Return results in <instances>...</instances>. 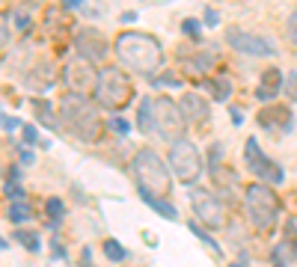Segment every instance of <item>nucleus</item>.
Here are the masks:
<instances>
[{"label": "nucleus", "instance_id": "ea45409f", "mask_svg": "<svg viewBox=\"0 0 297 267\" xmlns=\"http://www.w3.org/2000/svg\"><path fill=\"white\" fill-rule=\"evenodd\" d=\"M122 21L125 24H131V21H137V15H134V12H122Z\"/></svg>", "mask_w": 297, "mask_h": 267}, {"label": "nucleus", "instance_id": "f3484780", "mask_svg": "<svg viewBox=\"0 0 297 267\" xmlns=\"http://www.w3.org/2000/svg\"><path fill=\"white\" fill-rule=\"evenodd\" d=\"M143 202H146V205H152V208H155L160 217H167V220H175V208L170 205V202H164V199H155V196H146V193H143Z\"/></svg>", "mask_w": 297, "mask_h": 267}, {"label": "nucleus", "instance_id": "393cba45", "mask_svg": "<svg viewBox=\"0 0 297 267\" xmlns=\"http://www.w3.org/2000/svg\"><path fill=\"white\" fill-rule=\"evenodd\" d=\"M45 208H48V214H51L53 223H60V220H63V214H66V205H63V199H57V196H51V199L45 202Z\"/></svg>", "mask_w": 297, "mask_h": 267}, {"label": "nucleus", "instance_id": "39448f33", "mask_svg": "<svg viewBox=\"0 0 297 267\" xmlns=\"http://www.w3.org/2000/svg\"><path fill=\"white\" fill-rule=\"evenodd\" d=\"M134 95V86L128 80L122 69H101L98 71V86H95V98L98 104L107 110H122Z\"/></svg>", "mask_w": 297, "mask_h": 267}, {"label": "nucleus", "instance_id": "dca6fc26", "mask_svg": "<svg viewBox=\"0 0 297 267\" xmlns=\"http://www.w3.org/2000/svg\"><path fill=\"white\" fill-rule=\"evenodd\" d=\"M152 101L155 98H143L140 107H137V125H140V131H152Z\"/></svg>", "mask_w": 297, "mask_h": 267}, {"label": "nucleus", "instance_id": "5701e85b", "mask_svg": "<svg viewBox=\"0 0 297 267\" xmlns=\"http://www.w3.org/2000/svg\"><path fill=\"white\" fill-rule=\"evenodd\" d=\"M285 247L297 258V223L294 220H285Z\"/></svg>", "mask_w": 297, "mask_h": 267}, {"label": "nucleus", "instance_id": "a878e982", "mask_svg": "<svg viewBox=\"0 0 297 267\" xmlns=\"http://www.w3.org/2000/svg\"><path fill=\"white\" fill-rule=\"evenodd\" d=\"M36 107V113H39V122H45V125H51L53 128V116H51V107L45 104V101H33Z\"/></svg>", "mask_w": 297, "mask_h": 267}, {"label": "nucleus", "instance_id": "412c9836", "mask_svg": "<svg viewBox=\"0 0 297 267\" xmlns=\"http://www.w3.org/2000/svg\"><path fill=\"white\" fill-rule=\"evenodd\" d=\"M6 217H9L12 223H24V220H30V208H27V202H12Z\"/></svg>", "mask_w": 297, "mask_h": 267}, {"label": "nucleus", "instance_id": "423d86ee", "mask_svg": "<svg viewBox=\"0 0 297 267\" xmlns=\"http://www.w3.org/2000/svg\"><path fill=\"white\" fill-rule=\"evenodd\" d=\"M184 113H181V107L170 101V98H155L152 101V131L160 134L164 140H184Z\"/></svg>", "mask_w": 297, "mask_h": 267}, {"label": "nucleus", "instance_id": "1a4fd4ad", "mask_svg": "<svg viewBox=\"0 0 297 267\" xmlns=\"http://www.w3.org/2000/svg\"><path fill=\"white\" fill-rule=\"evenodd\" d=\"M74 48H77V53L87 60V63H101L107 56V39L95 27H84V30H77V36H74Z\"/></svg>", "mask_w": 297, "mask_h": 267}, {"label": "nucleus", "instance_id": "473e14b6", "mask_svg": "<svg viewBox=\"0 0 297 267\" xmlns=\"http://www.w3.org/2000/svg\"><path fill=\"white\" fill-rule=\"evenodd\" d=\"M9 45V27H6V18L0 15V48Z\"/></svg>", "mask_w": 297, "mask_h": 267}, {"label": "nucleus", "instance_id": "a211bd4d", "mask_svg": "<svg viewBox=\"0 0 297 267\" xmlns=\"http://www.w3.org/2000/svg\"><path fill=\"white\" fill-rule=\"evenodd\" d=\"M211 95H214V101H226L229 92H232V83H229L226 77H217V80H211Z\"/></svg>", "mask_w": 297, "mask_h": 267}, {"label": "nucleus", "instance_id": "4c0bfd02", "mask_svg": "<svg viewBox=\"0 0 297 267\" xmlns=\"http://www.w3.org/2000/svg\"><path fill=\"white\" fill-rule=\"evenodd\" d=\"M232 122H235V125H241V122H244V113H241L238 107H232Z\"/></svg>", "mask_w": 297, "mask_h": 267}, {"label": "nucleus", "instance_id": "e433bc0d", "mask_svg": "<svg viewBox=\"0 0 297 267\" xmlns=\"http://www.w3.org/2000/svg\"><path fill=\"white\" fill-rule=\"evenodd\" d=\"M21 163H24V166L33 163V152H30V149H21Z\"/></svg>", "mask_w": 297, "mask_h": 267}, {"label": "nucleus", "instance_id": "f8f14e48", "mask_svg": "<svg viewBox=\"0 0 297 267\" xmlns=\"http://www.w3.org/2000/svg\"><path fill=\"white\" fill-rule=\"evenodd\" d=\"M178 107H181L184 119H191V122H205V119H208V101L199 98L196 92H184Z\"/></svg>", "mask_w": 297, "mask_h": 267}, {"label": "nucleus", "instance_id": "c9c22d12", "mask_svg": "<svg viewBox=\"0 0 297 267\" xmlns=\"http://www.w3.org/2000/svg\"><path fill=\"white\" fill-rule=\"evenodd\" d=\"M217 21H220V15H217L214 9H205V24H208V27H214Z\"/></svg>", "mask_w": 297, "mask_h": 267}, {"label": "nucleus", "instance_id": "ddd939ff", "mask_svg": "<svg viewBox=\"0 0 297 267\" xmlns=\"http://www.w3.org/2000/svg\"><path fill=\"white\" fill-rule=\"evenodd\" d=\"M259 125H264V128H280V131H291V113L282 104L267 107V110L259 113Z\"/></svg>", "mask_w": 297, "mask_h": 267}, {"label": "nucleus", "instance_id": "7c9ffc66", "mask_svg": "<svg viewBox=\"0 0 297 267\" xmlns=\"http://www.w3.org/2000/svg\"><path fill=\"white\" fill-rule=\"evenodd\" d=\"M181 30L187 36H193V39H199V21H196V18H187V21L181 24Z\"/></svg>", "mask_w": 297, "mask_h": 267}, {"label": "nucleus", "instance_id": "a19ab883", "mask_svg": "<svg viewBox=\"0 0 297 267\" xmlns=\"http://www.w3.org/2000/svg\"><path fill=\"white\" fill-rule=\"evenodd\" d=\"M3 247H6V241H3V238H0V249H3Z\"/></svg>", "mask_w": 297, "mask_h": 267}, {"label": "nucleus", "instance_id": "9d476101", "mask_svg": "<svg viewBox=\"0 0 297 267\" xmlns=\"http://www.w3.org/2000/svg\"><path fill=\"white\" fill-rule=\"evenodd\" d=\"M226 39L235 51L253 53V56H271V53H274V45H267L259 36H250V33H244V30H238V27H232L226 33Z\"/></svg>", "mask_w": 297, "mask_h": 267}, {"label": "nucleus", "instance_id": "c85d7f7f", "mask_svg": "<svg viewBox=\"0 0 297 267\" xmlns=\"http://www.w3.org/2000/svg\"><path fill=\"white\" fill-rule=\"evenodd\" d=\"M21 137H24V145H36V142H39V134H36L33 125H24V128H21Z\"/></svg>", "mask_w": 297, "mask_h": 267}, {"label": "nucleus", "instance_id": "20e7f679", "mask_svg": "<svg viewBox=\"0 0 297 267\" xmlns=\"http://www.w3.org/2000/svg\"><path fill=\"white\" fill-rule=\"evenodd\" d=\"M244 208H247V220L256 231H271L277 217H280V199L277 193L259 181V184H250L244 196Z\"/></svg>", "mask_w": 297, "mask_h": 267}, {"label": "nucleus", "instance_id": "f257e3e1", "mask_svg": "<svg viewBox=\"0 0 297 267\" xmlns=\"http://www.w3.org/2000/svg\"><path fill=\"white\" fill-rule=\"evenodd\" d=\"M113 51L122 66L140 71V74H152L164 63V51H160L157 39H152L149 33H137V30H125L116 36Z\"/></svg>", "mask_w": 297, "mask_h": 267}, {"label": "nucleus", "instance_id": "2eb2a0df", "mask_svg": "<svg viewBox=\"0 0 297 267\" xmlns=\"http://www.w3.org/2000/svg\"><path fill=\"white\" fill-rule=\"evenodd\" d=\"M253 172L262 178V181H271V184H280L282 181V169L274 163V160H267V158H262L256 166H253Z\"/></svg>", "mask_w": 297, "mask_h": 267}, {"label": "nucleus", "instance_id": "f704fd0d", "mask_svg": "<svg viewBox=\"0 0 297 267\" xmlns=\"http://www.w3.org/2000/svg\"><path fill=\"white\" fill-rule=\"evenodd\" d=\"M0 125H3L6 131H12V128H18V119H12V116H0Z\"/></svg>", "mask_w": 297, "mask_h": 267}, {"label": "nucleus", "instance_id": "79ce46f5", "mask_svg": "<svg viewBox=\"0 0 297 267\" xmlns=\"http://www.w3.org/2000/svg\"><path fill=\"white\" fill-rule=\"evenodd\" d=\"M274 267H282V261H274Z\"/></svg>", "mask_w": 297, "mask_h": 267}, {"label": "nucleus", "instance_id": "2f4dec72", "mask_svg": "<svg viewBox=\"0 0 297 267\" xmlns=\"http://www.w3.org/2000/svg\"><path fill=\"white\" fill-rule=\"evenodd\" d=\"M15 27H18V30H27V27H30V18H27V12L15 9Z\"/></svg>", "mask_w": 297, "mask_h": 267}, {"label": "nucleus", "instance_id": "6ab92c4d", "mask_svg": "<svg viewBox=\"0 0 297 267\" xmlns=\"http://www.w3.org/2000/svg\"><path fill=\"white\" fill-rule=\"evenodd\" d=\"M15 241L21 244V247H27L30 252H39V247H42V241H39V234H36V231H18Z\"/></svg>", "mask_w": 297, "mask_h": 267}, {"label": "nucleus", "instance_id": "6e6552de", "mask_svg": "<svg viewBox=\"0 0 297 267\" xmlns=\"http://www.w3.org/2000/svg\"><path fill=\"white\" fill-rule=\"evenodd\" d=\"M191 202H193V211H196V220H199V223H205V226H211V229H220V226L226 223V217H223V205H220L208 190L193 187L191 190Z\"/></svg>", "mask_w": 297, "mask_h": 267}, {"label": "nucleus", "instance_id": "bb28decb", "mask_svg": "<svg viewBox=\"0 0 297 267\" xmlns=\"http://www.w3.org/2000/svg\"><path fill=\"white\" fill-rule=\"evenodd\" d=\"M282 83H285V92H288V98H291V101H297V74H294V71H288Z\"/></svg>", "mask_w": 297, "mask_h": 267}, {"label": "nucleus", "instance_id": "4be33fe9", "mask_svg": "<svg viewBox=\"0 0 297 267\" xmlns=\"http://www.w3.org/2000/svg\"><path fill=\"white\" fill-rule=\"evenodd\" d=\"M104 255L110 258V261H125V247L119 244V241H104Z\"/></svg>", "mask_w": 297, "mask_h": 267}, {"label": "nucleus", "instance_id": "7ed1b4c3", "mask_svg": "<svg viewBox=\"0 0 297 267\" xmlns=\"http://www.w3.org/2000/svg\"><path fill=\"white\" fill-rule=\"evenodd\" d=\"M131 169H134V178H137V187H140V196H167L170 190V172H167V163L160 160L155 149H143L137 152V158L131 163Z\"/></svg>", "mask_w": 297, "mask_h": 267}, {"label": "nucleus", "instance_id": "4468645a", "mask_svg": "<svg viewBox=\"0 0 297 267\" xmlns=\"http://www.w3.org/2000/svg\"><path fill=\"white\" fill-rule=\"evenodd\" d=\"M282 80H285V77H282L280 69H267V71H264L262 80H259V92H256V95H259V101H271V98L282 89Z\"/></svg>", "mask_w": 297, "mask_h": 267}, {"label": "nucleus", "instance_id": "c756f323", "mask_svg": "<svg viewBox=\"0 0 297 267\" xmlns=\"http://www.w3.org/2000/svg\"><path fill=\"white\" fill-rule=\"evenodd\" d=\"M110 128H113L116 134H122V137H125V134H128V131H131V125L125 122L122 116H113V119H110Z\"/></svg>", "mask_w": 297, "mask_h": 267}, {"label": "nucleus", "instance_id": "aec40b11", "mask_svg": "<svg viewBox=\"0 0 297 267\" xmlns=\"http://www.w3.org/2000/svg\"><path fill=\"white\" fill-rule=\"evenodd\" d=\"M262 158H264V155H262V149H259V142H256V140H247V149H244V160H247V166L253 169V166H256V163H259Z\"/></svg>", "mask_w": 297, "mask_h": 267}, {"label": "nucleus", "instance_id": "9b49d317", "mask_svg": "<svg viewBox=\"0 0 297 267\" xmlns=\"http://www.w3.org/2000/svg\"><path fill=\"white\" fill-rule=\"evenodd\" d=\"M92 63H84V66H69L66 69V83L71 86V92L84 95V92H95L98 86V74L95 69H89Z\"/></svg>", "mask_w": 297, "mask_h": 267}, {"label": "nucleus", "instance_id": "0eeeda50", "mask_svg": "<svg viewBox=\"0 0 297 267\" xmlns=\"http://www.w3.org/2000/svg\"><path fill=\"white\" fill-rule=\"evenodd\" d=\"M170 169L175 172L178 181L193 184L196 178L202 175V158H199V149L191 140H178L170 149Z\"/></svg>", "mask_w": 297, "mask_h": 267}, {"label": "nucleus", "instance_id": "f03ea898", "mask_svg": "<svg viewBox=\"0 0 297 267\" xmlns=\"http://www.w3.org/2000/svg\"><path fill=\"white\" fill-rule=\"evenodd\" d=\"M60 113H63V122L69 128L77 140L92 142L98 140V131H101V122L95 116V107L89 104L87 95H77V92H69L63 101H60Z\"/></svg>", "mask_w": 297, "mask_h": 267}, {"label": "nucleus", "instance_id": "b1692460", "mask_svg": "<svg viewBox=\"0 0 297 267\" xmlns=\"http://www.w3.org/2000/svg\"><path fill=\"white\" fill-rule=\"evenodd\" d=\"M187 229H191L193 234H196V238H199V241L205 244V247H211V249H214V252H220V247L214 244V238H211L208 231H205V229H202V226H199V223H196V220H193V223H187Z\"/></svg>", "mask_w": 297, "mask_h": 267}, {"label": "nucleus", "instance_id": "cd10ccee", "mask_svg": "<svg viewBox=\"0 0 297 267\" xmlns=\"http://www.w3.org/2000/svg\"><path fill=\"white\" fill-rule=\"evenodd\" d=\"M3 193L9 196V199H15V202H21V199H24V187H18L15 181H6V187H3Z\"/></svg>", "mask_w": 297, "mask_h": 267}, {"label": "nucleus", "instance_id": "58836bf2", "mask_svg": "<svg viewBox=\"0 0 297 267\" xmlns=\"http://www.w3.org/2000/svg\"><path fill=\"white\" fill-rule=\"evenodd\" d=\"M63 6H66V9H80L84 0H63Z\"/></svg>", "mask_w": 297, "mask_h": 267}, {"label": "nucleus", "instance_id": "72a5a7b5", "mask_svg": "<svg viewBox=\"0 0 297 267\" xmlns=\"http://www.w3.org/2000/svg\"><path fill=\"white\" fill-rule=\"evenodd\" d=\"M288 39L297 45V9L291 12V18H288Z\"/></svg>", "mask_w": 297, "mask_h": 267}]
</instances>
